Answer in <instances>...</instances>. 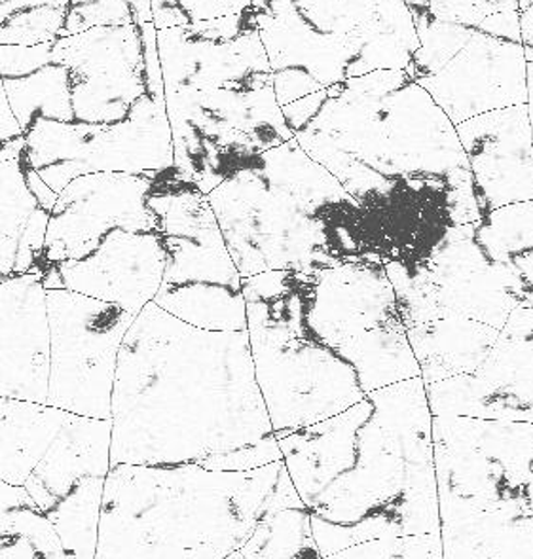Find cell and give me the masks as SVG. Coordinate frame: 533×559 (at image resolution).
Wrapping results in <instances>:
<instances>
[{"mask_svg":"<svg viewBox=\"0 0 533 559\" xmlns=\"http://www.w3.org/2000/svg\"><path fill=\"white\" fill-rule=\"evenodd\" d=\"M275 437L247 330H205L151 301L123 337L112 466L203 463Z\"/></svg>","mask_w":533,"mask_h":559,"instance_id":"1","label":"cell"},{"mask_svg":"<svg viewBox=\"0 0 533 559\" xmlns=\"http://www.w3.org/2000/svg\"><path fill=\"white\" fill-rule=\"evenodd\" d=\"M277 440L324 558L376 538L440 533L424 378L378 389Z\"/></svg>","mask_w":533,"mask_h":559,"instance_id":"2","label":"cell"},{"mask_svg":"<svg viewBox=\"0 0 533 559\" xmlns=\"http://www.w3.org/2000/svg\"><path fill=\"white\" fill-rule=\"evenodd\" d=\"M304 507L285 461L246 473L115 465L95 559L228 558L264 518Z\"/></svg>","mask_w":533,"mask_h":559,"instance_id":"3","label":"cell"},{"mask_svg":"<svg viewBox=\"0 0 533 559\" xmlns=\"http://www.w3.org/2000/svg\"><path fill=\"white\" fill-rule=\"evenodd\" d=\"M208 195L244 280L357 260L386 264L365 209L296 136L254 156Z\"/></svg>","mask_w":533,"mask_h":559,"instance_id":"4","label":"cell"},{"mask_svg":"<svg viewBox=\"0 0 533 559\" xmlns=\"http://www.w3.org/2000/svg\"><path fill=\"white\" fill-rule=\"evenodd\" d=\"M327 94L300 133L391 180L422 221L454 223L458 194L475 179L455 123L426 87L411 80L388 94H367L342 82Z\"/></svg>","mask_w":533,"mask_h":559,"instance_id":"5","label":"cell"},{"mask_svg":"<svg viewBox=\"0 0 533 559\" xmlns=\"http://www.w3.org/2000/svg\"><path fill=\"white\" fill-rule=\"evenodd\" d=\"M244 290L254 373L275 438L327 421L367 396L354 366L304 329L288 272L246 277Z\"/></svg>","mask_w":533,"mask_h":559,"instance_id":"6","label":"cell"},{"mask_svg":"<svg viewBox=\"0 0 533 559\" xmlns=\"http://www.w3.org/2000/svg\"><path fill=\"white\" fill-rule=\"evenodd\" d=\"M151 207L166 249V272L154 304L198 329L247 330L244 277L210 195L171 167L156 175Z\"/></svg>","mask_w":533,"mask_h":559,"instance_id":"7","label":"cell"},{"mask_svg":"<svg viewBox=\"0 0 533 559\" xmlns=\"http://www.w3.org/2000/svg\"><path fill=\"white\" fill-rule=\"evenodd\" d=\"M23 136L29 164L58 194L90 173L151 175L175 167L166 99L151 94L139 100L128 122H38Z\"/></svg>","mask_w":533,"mask_h":559,"instance_id":"8","label":"cell"},{"mask_svg":"<svg viewBox=\"0 0 533 559\" xmlns=\"http://www.w3.org/2000/svg\"><path fill=\"white\" fill-rule=\"evenodd\" d=\"M51 373L48 404L76 416L112 419L123 337L139 313L67 288L48 290Z\"/></svg>","mask_w":533,"mask_h":559,"instance_id":"9","label":"cell"},{"mask_svg":"<svg viewBox=\"0 0 533 559\" xmlns=\"http://www.w3.org/2000/svg\"><path fill=\"white\" fill-rule=\"evenodd\" d=\"M110 468L112 419L69 414L23 486L56 525L69 559L97 556Z\"/></svg>","mask_w":533,"mask_h":559,"instance_id":"10","label":"cell"},{"mask_svg":"<svg viewBox=\"0 0 533 559\" xmlns=\"http://www.w3.org/2000/svg\"><path fill=\"white\" fill-rule=\"evenodd\" d=\"M158 173H90L72 179L51 211L43 270L92 254L112 231H158L151 192Z\"/></svg>","mask_w":533,"mask_h":559,"instance_id":"11","label":"cell"},{"mask_svg":"<svg viewBox=\"0 0 533 559\" xmlns=\"http://www.w3.org/2000/svg\"><path fill=\"white\" fill-rule=\"evenodd\" d=\"M54 63L69 69L74 122H128L149 94L141 25L95 27L54 43Z\"/></svg>","mask_w":533,"mask_h":559,"instance_id":"12","label":"cell"},{"mask_svg":"<svg viewBox=\"0 0 533 559\" xmlns=\"http://www.w3.org/2000/svg\"><path fill=\"white\" fill-rule=\"evenodd\" d=\"M304 329L336 352L340 345L401 319L386 264L357 260L316 272H288Z\"/></svg>","mask_w":533,"mask_h":559,"instance_id":"13","label":"cell"},{"mask_svg":"<svg viewBox=\"0 0 533 559\" xmlns=\"http://www.w3.org/2000/svg\"><path fill=\"white\" fill-rule=\"evenodd\" d=\"M416 82L460 126L494 110L526 105V50L524 44L475 31L442 71Z\"/></svg>","mask_w":533,"mask_h":559,"instance_id":"14","label":"cell"},{"mask_svg":"<svg viewBox=\"0 0 533 559\" xmlns=\"http://www.w3.org/2000/svg\"><path fill=\"white\" fill-rule=\"evenodd\" d=\"M0 280V399L48 404L51 326L43 273H22Z\"/></svg>","mask_w":533,"mask_h":559,"instance_id":"15","label":"cell"},{"mask_svg":"<svg viewBox=\"0 0 533 559\" xmlns=\"http://www.w3.org/2000/svg\"><path fill=\"white\" fill-rule=\"evenodd\" d=\"M455 130L484 215L533 200V135L526 105L476 116Z\"/></svg>","mask_w":533,"mask_h":559,"instance_id":"16","label":"cell"},{"mask_svg":"<svg viewBox=\"0 0 533 559\" xmlns=\"http://www.w3.org/2000/svg\"><path fill=\"white\" fill-rule=\"evenodd\" d=\"M51 267L67 290L141 313L158 296L166 249L158 231L116 230L92 254Z\"/></svg>","mask_w":533,"mask_h":559,"instance_id":"17","label":"cell"},{"mask_svg":"<svg viewBox=\"0 0 533 559\" xmlns=\"http://www.w3.org/2000/svg\"><path fill=\"white\" fill-rule=\"evenodd\" d=\"M27 143L25 136L2 143L0 154V275L40 273L44 245L51 213L44 207L27 182Z\"/></svg>","mask_w":533,"mask_h":559,"instance_id":"18","label":"cell"},{"mask_svg":"<svg viewBox=\"0 0 533 559\" xmlns=\"http://www.w3.org/2000/svg\"><path fill=\"white\" fill-rule=\"evenodd\" d=\"M475 376L483 385L486 419L533 424V288L512 309Z\"/></svg>","mask_w":533,"mask_h":559,"instance_id":"19","label":"cell"},{"mask_svg":"<svg viewBox=\"0 0 533 559\" xmlns=\"http://www.w3.org/2000/svg\"><path fill=\"white\" fill-rule=\"evenodd\" d=\"M426 383L475 373L498 342L499 330L458 316L406 326Z\"/></svg>","mask_w":533,"mask_h":559,"instance_id":"20","label":"cell"},{"mask_svg":"<svg viewBox=\"0 0 533 559\" xmlns=\"http://www.w3.org/2000/svg\"><path fill=\"white\" fill-rule=\"evenodd\" d=\"M71 412L0 399V481L25 486Z\"/></svg>","mask_w":533,"mask_h":559,"instance_id":"21","label":"cell"},{"mask_svg":"<svg viewBox=\"0 0 533 559\" xmlns=\"http://www.w3.org/2000/svg\"><path fill=\"white\" fill-rule=\"evenodd\" d=\"M336 353L354 366L365 395L401 381L422 378L403 317L340 345Z\"/></svg>","mask_w":533,"mask_h":559,"instance_id":"22","label":"cell"},{"mask_svg":"<svg viewBox=\"0 0 533 559\" xmlns=\"http://www.w3.org/2000/svg\"><path fill=\"white\" fill-rule=\"evenodd\" d=\"M0 559H69L56 525L23 486L0 481Z\"/></svg>","mask_w":533,"mask_h":559,"instance_id":"23","label":"cell"},{"mask_svg":"<svg viewBox=\"0 0 533 559\" xmlns=\"http://www.w3.org/2000/svg\"><path fill=\"white\" fill-rule=\"evenodd\" d=\"M2 92L22 123L23 135L38 122H74L69 69L50 63L22 79H2Z\"/></svg>","mask_w":533,"mask_h":559,"instance_id":"24","label":"cell"},{"mask_svg":"<svg viewBox=\"0 0 533 559\" xmlns=\"http://www.w3.org/2000/svg\"><path fill=\"white\" fill-rule=\"evenodd\" d=\"M239 552L246 559H327L313 535L308 507L280 510L264 518Z\"/></svg>","mask_w":533,"mask_h":559,"instance_id":"25","label":"cell"},{"mask_svg":"<svg viewBox=\"0 0 533 559\" xmlns=\"http://www.w3.org/2000/svg\"><path fill=\"white\" fill-rule=\"evenodd\" d=\"M475 239L494 262L533 249V200L494 209L476 224Z\"/></svg>","mask_w":533,"mask_h":559,"instance_id":"26","label":"cell"},{"mask_svg":"<svg viewBox=\"0 0 533 559\" xmlns=\"http://www.w3.org/2000/svg\"><path fill=\"white\" fill-rule=\"evenodd\" d=\"M67 10L58 4L29 8L2 22L0 43L12 46H38L56 43L66 29Z\"/></svg>","mask_w":533,"mask_h":559,"instance_id":"27","label":"cell"},{"mask_svg":"<svg viewBox=\"0 0 533 559\" xmlns=\"http://www.w3.org/2000/svg\"><path fill=\"white\" fill-rule=\"evenodd\" d=\"M327 559H442L440 533L386 537L350 546Z\"/></svg>","mask_w":533,"mask_h":559,"instance_id":"28","label":"cell"},{"mask_svg":"<svg viewBox=\"0 0 533 559\" xmlns=\"http://www.w3.org/2000/svg\"><path fill=\"white\" fill-rule=\"evenodd\" d=\"M277 461H283L282 448H280V440L272 437L264 440V442H259V444L247 445V448H241L236 452L203 461L200 465L210 468V471L246 473V471H254V468L272 465Z\"/></svg>","mask_w":533,"mask_h":559,"instance_id":"29","label":"cell"},{"mask_svg":"<svg viewBox=\"0 0 533 559\" xmlns=\"http://www.w3.org/2000/svg\"><path fill=\"white\" fill-rule=\"evenodd\" d=\"M54 63V43L38 46L2 44V79H22Z\"/></svg>","mask_w":533,"mask_h":559,"instance_id":"30","label":"cell"},{"mask_svg":"<svg viewBox=\"0 0 533 559\" xmlns=\"http://www.w3.org/2000/svg\"><path fill=\"white\" fill-rule=\"evenodd\" d=\"M429 12L440 22L478 29L486 17L499 10L490 0H429Z\"/></svg>","mask_w":533,"mask_h":559,"instance_id":"31","label":"cell"},{"mask_svg":"<svg viewBox=\"0 0 533 559\" xmlns=\"http://www.w3.org/2000/svg\"><path fill=\"white\" fill-rule=\"evenodd\" d=\"M327 99H329L327 90H321V92H316V94L308 95V97H303V99L282 107L285 122H287L291 131L296 135V133L306 130L310 126L311 120L318 116Z\"/></svg>","mask_w":533,"mask_h":559,"instance_id":"32","label":"cell"},{"mask_svg":"<svg viewBox=\"0 0 533 559\" xmlns=\"http://www.w3.org/2000/svg\"><path fill=\"white\" fill-rule=\"evenodd\" d=\"M486 35L522 44V29H520V12H498L486 17L478 29Z\"/></svg>","mask_w":533,"mask_h":559,"instance_id":"33","label":"cell"},{"mask_svg":"<svg viewBox=\"0 0 533 559\" xmlns=\"http://www.w3.org/2000/svg\"><path fill=\"white\" fill-rule=\"evenodd\" d=\"M23 136L22 123L14 115V110L10 107L7 94L2 92V110H0V139L2 143H10L14 139Z\"/></svg>","mask_w":533,"mask_h":559,"instance_id":"34","label":"cell"},{"mask_svg":"<svg viewBox=\"0 0 533 559\" xmlns=\"http://www.w3.org/2000/svg\"><path fill=\"white\" fill-rule=\"evenodd\" d=\"M522 44L533 50V0H519Z\"/></svg>","mask_w":533,"mask_h":559,"instance_id":"35","label":"cell"},{"mask_svg":"<svg viewBox=\"0 0 533 559\" xmlns=\"http://www.w3.org/2000/svg\"><path fill=\"white\" fill-rule=\"evenodd\" d=\"M512 265L519 270L520 277L524 280L528 287L533 288V249L532 251L520 252L511 259Z\"/></svg>","mask_w":533,"mask_h":559,"instance_id":"36","label":"cell"},{"mask_svg":"<svg viewBox=\"0 0 533 559\" xmlns=\"http://www.w3.org/2000/svg\"><path fill=\"white\" fill-rule=\"evenodd\" d=\"M139 25L152 23V0H123Z\"/></svg>","mask_w":533,"mask_h":559,"instance_id":"37","label":"cell"},{"mask_svg":"<svg viewBox=\"0 0 533 559\" xmlns=\"http://www.w3.org/2000/svg\"><path fill=\"white\" fill-rule=\"evenodd\" d=\"M524 50H526V61H528V116H530V126H532V135H533V50L532 48H528L524 46Z\"/></svg>","mask_w":533,"mask_h":559,"instance_id":"38","label":"cell"},{"mask_svg":"<svg viewBox=\"0 0 533 559\" xmlns=\"http://www.w3.org/2000/svg\"><path fill=\"white\" fill-rule=\"evenodd\" d=\"M524 504H526V512L533 516V468L528 480L526 489H524Z\"/></svg>","mask_w":533,"mask_h":559,"instance_id":"39","label":"cell"},{"mask_svg":"<svg viewBox=\"0 0 533 559\" xmlns=\"http://www.w3.org/2000/svg\"><path fill=\"white\" fill-rule=\"evenodd\" d=\"M224 559H246L244 558V554L239 552H234V554H230V556H228V558H224Z\"/></svg>","mask_w":533,"mask_h":559,"instance_id":"40","label":"cell"}]
</instances>
